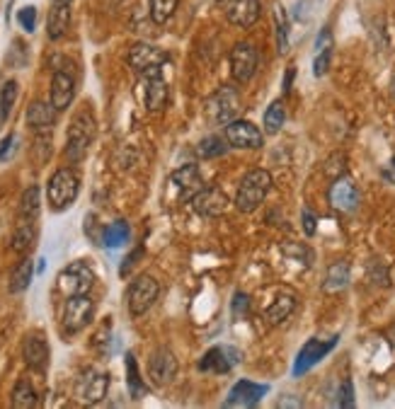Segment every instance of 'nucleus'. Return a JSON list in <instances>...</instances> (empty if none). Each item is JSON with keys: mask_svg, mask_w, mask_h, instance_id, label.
I'll return each instance as SVG.
<instances>
[{"mask_svg": "<svg viewBox=\"0 0 395 409\" xmlns=\"http://www.w3.org/2000/svg\"><path fill=\"white\" fill-rule=\"evenodd\" d=\"M272 189V175L267 170H250L240 180L238 194H235V209L240 213H252L259 209Z\"/></svg>", "mask_w": 395, "mask_h": 409, "instance_id": "obj_1", "label": "nucleus"}, {"mask_svg": "<svg viewBox=\"0 0 395 409\" xmlns=\"http://www.w3.org/2000/svg\"><path fill=\"white\" fill-rule=\"evenodd\" d=\"M80 192V177L75 170L70 168H61L51 175L49 185H46V199H49L51 209L54 211H63L78 199Z\"/></svg>", "mask_w": 395, "mask_h": 409, "instance_id": "obj_2", "label": "nucleus"}, {"mask_svg": "<svg viewBox=\"0 0 395 409\" xmlns=\"http://www.w3.org/2000/svg\"><path fill=\"white\" fill-rule=\"evenodd\" d=\"M92 138H95V119H92L90 111H80V114L70 121L68 138H66V158L70 163H80V160L85 158Z\"/></svg>", "mask_w": 395, "mask_h": 409, "instance_id": "obj_3", "label": "nucleus"}, {"mask_svg": "<svg viewBox=\"0 0 395 409\" xmlns=\"http://www.w3.org/2000/svg\"><path fill=\"white\" fill-rule=\"evenodd\" d=\"M95 317V303L85 295H70L63 305V315H61V322H63V332L66 334H78L92 322Z\"/></svg>", "mask_w": 395, "mask_h": 409, "instance_id": "obj_4", "label": "nucleus"}, {"mask_svg": "<svg viewBox=\"0 0 395 409\" xmlns=\"http://www.w3.org/2000/svg\"><path fill=\"white\" fill-rule=\"evenodd\" d=\"M158 293H161V286L158 281L148 274L139 276L131 281V286L126 290V305H129V312L134 317H141L144 312L151 310V305L156 303Z\"/></svg>", "mask_w": 395, "mask_h": 409, "instance_id": "obj_5", "label": "nucleus"}, {"mask_svg": "<svg viewBox=\"0 0 395 409\" xmlns=\"http://www.w3.org/2000/svg\"><path fill=\"white\" fill-rule=\"evenodd\" d=\"M92 283H95V274H92V269L85 262H73L56 278L58 293H63L66 298H70V295H85L92 288Z\"/></svg>", "mask_w": 395, "mask_h": 409, "instance_id": "obj_6", "label": "nucleus"}, {"mask_svg": "<svg viewBox=\"0 0 395 409\" xmlns=\"http://www.w3.org/2000/svg\"><path fill=\"white\" fill-rule=\"evenodd\" d=\"M168 61V53L153 44H134L129 49V66L139 75H158L163 73V66Z\"/></svg>", "mask_w": 395, "mask_h": 409, "instance_id": "obj_7", "label": "nucleus"}, {"mask_svg": "<svg viewBox=\"0 0 395 409\" xmlns=\"http://www.w3.org/2000/svg\"><path fill=\"white\" fill-rule=\"evenodd\" d=\"M107 390H109V376L95 369L85 371L78 378V383H75V397H78L82 405H97V402H102Z\"/></svg>", "mask_w": 395, "mask_h": 409, "instance_id": "obj_8", "label": "nucleus"}, {"mask_svg": "<svg viewBox=\"0 0 395 409\" xmlns=\"http://www.w3.org/2000/svg\"><path fill=\"white\" fill-rule=\"evenodd\" d=\"M259 53L252 44H235L231 51V73L233 80L245 85L247 80H252V75L257 73Z\"/></svg>", "mask_w": 395, "mask_h": 409, "instance_id": "obj_9", "label": "nucleus"}, {"mask_svg": "<svg viewBox=\"0 0 395 409\" xmlns=\"http://www.w3.org/2000/svg\"><path fill=\"white\" fill-rule=\"evenodd\" d=\"M337 347V337H332V339H310L303 344V349L298 351L296 356V364H293V376H303V373H308L313 369L315 364H320L323 359L328 356L332 349Z\"/></svg>", "mask_w": 395, "mask_h": 409, "instance_id": "obj_10", "label": "nucleus"}, {"mask_svg": "<svg viewBox=\"0 0 395 409\" xmlns=\"http://www.w3.org/2000/svg\"><path fill=\"white\" fill-rule=\"evenodd\" d=\"M223 136H226L228 146L233 148H247V151H257V148H262L264 143V136L262 131L255 126L252 121H231L226 124V131H223Z\"/></svg>", "mask_w": 395, "mask_h": 409, "instance_id": "obj_11", "label": "nucleus"}, {"mask_svg": "<svg viewBox=\"0 0 395 409\" xmlns=\"http://www.w3.org/2000/svg\"><path fill=\"white\" fill-rule=\"evenodd\" d=\"M148 376L153 385H158V388H165V385L175 381V376H178V359H175V354L170 349L163 347L153 351L148 361Z\"/></svg>", "mask_w": 395, "mask_h": 409, "instance_id": "obj_12", "label": "nucleus"}, {"mask_svg": "<svg viewBox=\"0 0 395 409\" xmlns=\"http://www.w3.org/2000/svg\"><path fill=\"white\" fill-rule=\"evenodd\" d=\"M192 206L199 216L204 218H218L228 209V197L221 187H204L197 197L192 199Z\"/></svg>", "mask_w": 395, "mask_h": 409, "instance_id": "obj_13", "label": "nucleus"}, {"mask_svg": "<svg viewBox=\"0 0 395 409\" xmlns=\"http://www.w3.org/2000/svg\"><path fill=\"white\" fill-rule=\"evenodd\" d=\"M170 185L178 189L180 201H192L204 189V180H202V175H199L197 165H182L180 170L173 172Z\"/></svg>", "mask_w": 395, "mask_h": 409, "instance_id": "obj_14", "label": "nucleus"}, {"mask_svg": "<svg viewBox=\"0 0 395 409\" xmlns=\"http://www.w3.org/2000/svg\"><path fill=\"white\" fill-rule=\"evenodd\" d=\"M240 364V351L233 347H214L199 361V371L211 373H228Z\"/></svg>", "mask_w": 395, "mask_h": 409, "instance_id": "obj_15", "label": "nucleus"}, {"mask_svg": "<svg viewBox=\"0 0 395 409\" xmlns=\"http://www.w3.org/2000/svg\"><path fill=\"white\" fill-rule=\"evenodd\" d=\"M330 204L342 213H352L359 206V189L350 177H337L330 187Z\"/></svg>", "mask_w": 395, "mask_h": 409, "instance_id": "obj_16", "label": "nucleus"}, {"mask_svg": "<svg viewBox=\"0 0 395 409\" xmlns=\"http://www.w3.org/2000/svg\"><path fill=\"white\" fill-rule=\"evenodd\" d=\"M226 8L228 22L235 27H252L259 20V0H226L221 3Z\"/></svg>", "mask_w": 395, "mask_h": 409, "instance_id": "obj_17", "label": "nucleus"}, {"mask_svg": "<svg viewBox=\"0 0 395 409\" xmlns=\"http://www.w3.org/2000/svg\"><path fill=\"white\" fill-rule=\"evenodd\" d=\"M267 393H269V385L240 381V383H235L231 388V393H228L226 407H255Z\"/></svg>", "mask_w": 395, "mask_h": 409, "instance_id": "obj_18", "label": "nucleus"}, {"mask_svg": "<svg viewBox=\"0 0 395 409\" xmlns=\"http://www.w3.org/2000/svg\"><path fill=\"white\" fill-rule=\"evenodd\" d=\"M209 107L211 111H214V119L218 124H231L240 109L238 92H235L233 87H221V90L209 99Z\"/></svg>", "mask_w": 395, "mask_h": 409, "instance_id": "obj_19", "label": "nucleus"}, {"mask_svg": "<svg viewBox=\"0 0 395 409\" xmlns=\"http://www.w3.org/2000/svg\"><path fill=\"white\" fill-rule=\"evenodd\" d=\"M75 97V80L73 75L66 70H56L54 78H51V90H49V102L56 107L58 111H63L70 107Z\"/></svg>", "mask_w": 395, "mask_h": 409, "instance_id": "obj_20", "label": "nucleus"}, {"mask_svg": "<svg viewBox=\"0 0 395 409\" xmlns=\"http://www.w3.org/2000/svg\"><path fill=\"white\" fill-rule=\"evenodd\" d=\"M22 359L32 371H44L49 364V344L39 334H29L22 342Z\"/></svg>", "mask_w": 395, "mask_h": 409, "instance_id": "obj_21", "label": "nucleus"}, {"mask_svg": "<svg viewBox=\"0 0 395 409\" xmlns=\"http://www.w3.org/2000/svg\"><path fill=\"white\" fill-rule=\"evenodd\" d=\"M144 102L148 111H161L168 104V82L163 80V73L146 75L144 78Z\"/></svg>", "mask_w": 395, "mask_h": 409, "instance_id": "obj_22", "label": "nucleus"}, {"mask_svg": "<svg viewBox=\"0 0 395 409\" xmlns=\"http://www.w3.org/2000/svg\"><path fill=\"white\" fill-rule=\"evenodd\" d=\"M56 114H58V109L51 102L49 104H46V102H34V104H29V109H27V124L37 133H46V131H51V129H54Z\"/></svg>", "mask_w": 395, "mask_h": 409, "instance_id": "obj_23", "label": "nucleus"}, {"mask_svg": "<svg viewBox=\"0 0 395 409\" xmlns=\"http://www.w3.org/2000/svg\"><path fill=\"white\" fill-rule=\"evenodd\" d=\"M70 27V3H54L49 13V22H46V34L51 41H58Z\"/></svg>", "mask_w": 395, "mask_h": 409, "instance_id": "obj_24", "label": "nucleus"}, {"mask_svg": "<svg viewBox=\"0 0 395 409\" xmlns=\"http://www.w3.org/2000/svg\"><path fill=\"white\" fill-rule=\"evenodd\" d=\"M293 310H296V295L286 293V295H279V298L267 307L264 315H267L269 325H281L293 315Z\"/></svg>", "mask_w": 395, "mask_h": 409, "instance_id": "obj_25", "label": "nucleus"}, {"mask_svg": "<svg viewBox=\"0 0 395 409\" xmlns=\"http://www.w3.org/2000/svg\"><path fill=\"white\" fill-rule=\"evenodd\" d=\"M34 238H37V228H34V221H27V218H20L15 233H13V250L25 254L32 250Z\"/></svg>", "mask_w": 395, "mask_h": 409, "instance_id": "obj_26", "label": "nucleus"}, {"mask_svg": "<svg viewBox=\"0 0 395 409\" xmlns=\"http://www.w3.org/2000/svg\"><path fill=\"white\" fill-rule=\"evenodd\" d=\"M32 276H34V262L29 257H25L13 269V276H10V286H8L10 293H22V290H27L29 283H32Z\"/></svg>", "mask_w": 395, "mask_h": 409, "instance_id": "obj_27", "label": "nucleus"}, {"mask_svg": "<svg viewBox=\"0 0 395 409\" xmlns=\"http://www.w3.org/2000/svg\"><path fill=\"white\" fill-rule=\"evenodd\" d=\"M41 211V192L37 185L27 187L25 194L20 199V218H27V221H37Z\"/></svg>", "mask_w": 395, "mask_h": 409, "instance_id": "obj_28", "label": "nucleus"}, {"mask_svg": "<svg viewBox=\"0 0 395 409\" xmlns=\"http://www.w3.org/2000/svg\"><path fill=\"white\" fill-rule=\"evenodd\" d=\"M129 238H131V228H129L126 221L109 223L107 228H104V233H102V242H104L107 247H121V245H126Z\"/></svg>", "mask_w": 395, "mask_h": 409, "instance_id": "obj_29", "label": "nucleus"}, {"mask_svg": "<svg viewBox=\"0 0 395 409\" xmlns=\"http://www.w3.org/2000/svg\"><path fill=\"white\" fill-rule=\"evenodd\" d=\"M347 283H350V262H335L328 269V276H325L323 288H325V290H342Z\"/></svg>", "mask_w": 395, "mask_h": 409, "instance_id": "obj_30", "label": "nucleus"}, {"mask_svg": "<svg viewBox=\"0 0 395 409\" xmlns=\"http://www.w3.org/2000/svg\"><path fill=\"white\" fill-rule=\"evenodd\" d=\"M13 407L15 409H32L37 407V393H34L32 383L20 381L13 390Z\"/></svg>", "mask_w": 395, "mask_h": 409, "instance_id": "obj_31", "label": "nucleus"}, {"mask_svg": "<svg viewBox=\"0 0 395 409\" xmlns=\"http://www.w3.org/2000/svg\"><path fill=\"white\" fill-rule=\"evenodd\" d=\"M284 119H286V111H284V104L276 99L267 107V111H264V131L269 136L279 133L281 126H284Z\"/></svg>", "mask_w": 395, "mask_h": 409, "instance_id": "obj_32", "label": "nucleus"}, {"mask_svg": "<svg viewBox=\"0 0 395 409\" xmlns=\"http://www.w3.org/2000/svg\"><path fill=\"white\" fill-rule=\"evenodd\" d=\"M126 385H129V393H131L134 400H141L146 393V385L139 376V366L134 354H126Z\"/></svg>", "mask_w": 395, "mask_h": 409, "instance_id": "obj_33", "label": "nucleus"}, {"mask_svg": "<svg viewBox=\"0 0 395 409\" xmlns=\"http://www.w3.org/2000/svg\"><path fill=\"white\" fill-rule=\"evenodd\" d=\"M15 102H17V82L8 80L0 87V121H8V116L13 114Z\"/></svg>", "mask_w": 395, "mask_h": 409, "instance_id": "obj_34", "label": "nucleus"}, {"mask_svg": "<svg viewBox=\"0 0 395 409\" xmlns=\"http://www.w3.org/2000/svg\"><path fill=\"white\" fill-rule=\"evenodd\" d=\"M180 0H151V20L156 25H165L175 15Z\"/></svg>", "mask_w": 395, "mask_h": 409, "instance_id": "obj_35", "label": "nucleus"}, {"mask_svg": "<svg viewBox=\"0 0 395 409\" xmlns=\"http://www.w3.org/2000/svg\"><path fill=\"white\" fill-rule=\"evenodd\" d=\"M274 22H276V49L284 53L288 49V20L281 5H274Z\"/></svg>", "mask_w": 395, "mask_h": 409, "instance_id": "obj_36", "label": "nucleus"}, {"mask_svg": "<svg viewBox=\"0 0 395 409\" xmlns=\"http://www.w3.org/2000/svg\"><path fill=\"white\" fill-rule=\"evenodd\" d=\"M226 143H228L226 138H218V136H206L202 143L197 146V153H199V158H206V160L218 158V156H223V153H226Z\"/></svg>", "mask_w": 395, "mask_h": 409, "instance_id": "obj_37", "label": "nucleus"}, {"mask_svg": "<svg viewBox=\"0 0 395 409\" xmlns=\"http://www.w3.org/2000/svg\"><path fill=\"white\" fill-rule=\"evenodd\" d=\"M17 22H20V27L25 29V32H34V29H37V8H32V5L22 8L20 13H17Z\"/></svg>", "mask_w": 395, "mask_h": 409, "instance_id": "obj_38", "label": "nucleus"}, {"mask_svg": "<svg viewBox=\"0 0 395 409\" xmlns=\"http://www.w3.org/2000/svg\"><path fill=\"white\" fill-rule=\"evenodd\" d=\"M330 58H332V51L330 49H323V51H318V56H315V63H313V73L320 78V75H325L328 73V68H330Z\"/></svg>", "mask_w": 395, "mask_h": 409, "instance_id": "obj_39", "label": "nucleus"}, {"mask_svg": "<svg viewBox=\"0 0 395 409\" xmlns=\"http://www.w3.org/2000/svg\"><path fill=\"white\" fill-rule=\"evenodd\" d=\"M340 400H337V405L340 407H345V409H350V407H355V388H352V381H345L342 383V388H340Z\"/></svg>", "mask_w": 395, "mask_h": 409, "instance_id": "obj_40", "label": "nucleus"}, {"mask_svg": "<svg viewBox=\"0 0 395 409\" xmlns=\"http://www.w3.org/2000/svg\"><path fill=\"white\" fill-rule=\"evenodd\" d=\"M247 307H250V298H247L245 293H240V290H238V293L233 295V315H235V317L245 315Z\"/></svg>", "mask_w": 395, "mask_h": 409, "instance_id": "obj_41", "label": "nucleus"}, {"mask_svg": "<svg viewBox=\"0 0 395 409\" xmlns=\"http://www.w3.org/2000/svg\"><path fill=\"white\" fill-rule=\"evenodd\" d=\"M13 148H15V136L10 133V136H5V138L0 141V163L10 158V153H13Z\"/></svg>", "mask_w": 395, "mask_h": 409, "instance_id": "obj_42", "label": "nucleus"}, {"mask_svg": "<svg viewBox=\"0 0 395 409\" xmlns=\"http://www.w3.org/2000/svg\"><path fill=\"white\" fill-rule=\"evenodd\" d=\"M141 254H144V250H141V247H136V250H134L126 259H124V262H121V269H119V274H121V276H126V274H129V269H131V266L136 264V259L141 257Z\"/></svg>", "mask_w": 395, "mask_h": 409, "instance_id": "obj_43", "label": "nucleus"}, {"mask_svg": "<svg viewBox=\"0 0 395 409\" xmlns=\"http://www.w3.org/2000/svg\"><path fill=\"white\" fill-rule=\"evenodd\" d=\"M301 221H303V230L305 235H315V216L310 213L308 209H305L303 213H301Z\"/></svg>", "mask_w": 395, "mask_h": 409, "instance_id": "obj_44", "label": "nucleus"}, {"mask_svg": "<svg viewBox=\"0 0 395 409\" xmlns=\"http://www.w3.org/2000/svg\"><path fill=\"white\" fill-rule=\"evenodd\" d=\"M293 73H296V70H293V68H288V73H286V80H284V92H288V90H291V80H293Z\"/></svg>", "mask_w": 395, "mask_h": 409, "instance_id": "obj_45", "label": "nucleus"}, {"mask_svg": "<svg viewBox=\"0 0 395 409\" xmlns=\"http://www.w3.org/2000/svg\"><path fill=\"white\" fill-rule=\"evenodd\" d=\"M383 175H386V177H388V180H391V182H395V158H393L391 168H388L386 172H383Z\"/></svg>", "mask_w": 395, "mask_h": 409, "instance_id": "obj_46", "label": "nucleus"}, {"mask_svg": "<svg viewBox=\"0 0 395 409\" xmlns=\"http://www.w3.org/2000/svg\"><path fill=\"white\" fill-rule=\"evenodd\" d=\"M388 339H391V344H393V347H395V325H393V327H391V329H388Z\"/></svg>", "mask_w": 395, "mask_h": 409, "instance_id": "obj_47", "label": "nucleus"}, {"mask_svg": "<svg viewBox=\"0 0 395 409\" xmlns=\"http://www.w3.org/2000/svg\"><path fill=\"white\" fill-rule=\"evenodd\" d=\"M54 3H70V0H54Z\"/></svg>", "mask_w": 395, "mask_h": 409, "instance_id": "obj_48", "label": "nucleus"}, {"mask_svg": "<svg viewBox=\"0 0 395 409\" xmlns=\"http://www.w3.org/2000/svg\"><path fill=\"white\" fill-rule=\"evenodd\" d=\"M393 99H395V80H393Z\"/></svg>", "mask_w": 395, "mask_h": 409, "instance_id": "obj_49", "label": "nucleus"}, {"mask_svg": "<svg viewBox=\"0 0 395 409\" xmlns=\"http://www.w3.org/2000/svg\"><path fill=\"white\" fill-rule=\"evenodd\" d=\"M218 3H226V0H218Z\"/></svg>", "mask_w": 395, "mask_h": 409, "instance_id": "obj_50", "label": "nucleus"}]
</instances>
